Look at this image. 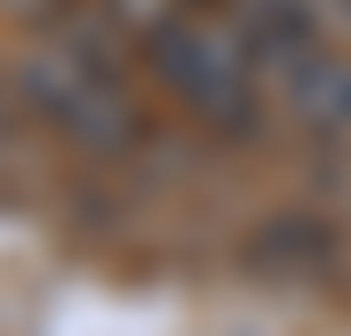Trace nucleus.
Listing matches in <instances>:
<instances>
[{
	"mask_svg": "<svg viewBox=\"0 0 351 336\" xmlns=\"http://www.w3.org/2000/svg\"><path fill=\"white\" fill-rule=\"evenodd\" d=\"M23 105L82 157H120L135 142V105L97 38H53L23 60Z\"/></svg>",
	"mask_w": 351,
	"mask_h": 336,
	"instance_id": "f257e3e1",
	"label": "nucleus"
},
{
	"mask_svg": "<svg viewBox=\"0 0 351 336\" xmlns=\"http://www.w3.org/2000/svg\"><path fill=\"white\" fill-rule=\"evenodd\" d=\"M149 67L157 82L210 128L239 134L254 120V90H262V53L232 15H180L149 38Z\"/></svg>",
	"mask_w": 351,
	"mask_h": 336,
	"instance_id": "f03ea898",
	"label": "nucleus"
},
{
	"mask_svg": "<svg viewBox=\"0 0 351 336\" xmlns=\"http://www.w3.org/2000/svg\"><path fill=\"white\" fill-rule=\"evenodd\" d=\"M262 67H277V97L291 105V120L322 142H351V60L329 53L322 38L299 45H269Z\"/></svg>",
	"mask_w": 351,
	"mask_h": 336,
	"instance_id": "7ed1b4c3",
	"label": "nucleus"
},
{
	"mask_svg": "<svg viewBox=\"0 0 351 336\" xmlns=\"http://www.w3.org/2000/svg\"><path fill=\"white\" fill-rule=\"evenodd\" d=\"M254 262H277V269H291V276H314V269H329V254H337V239L329 232H314L306 217H277L254 247H247Z\"/></svg>",
	"mask_w": 351,
	"mask_h": 336,
	"instance_id": "20e7f679",
	"label": "nucleus"
},
{
	"mask_svg": "<svg viewBox=\"0 0 351 336\" xmlns=\"http://www.w3.org/2000/svg\"><path fill=\"white\" fill-rule=\"evenodd\" d=\"M105 15L128 38H157L165 23H180V0H105Z\"/></svg>",
	"mask_w": 351,
	"mask_h": 336,
	"instance_id": "39448f33",
	"label": "nucleus"
},
{
	"mask_svg": "<svg viewBox=\"0 0 351 336\" xmlns=\"http://www.w3.org/2000/svg\"><path fill=\"white\" fill-rule=\"evenodd\" d=\"M53 8H60V0H0V15H23V23H30V15H53Z\"/></svg>",
	"mask_w": 351,
	"mask_h": 336,
	"instance_id": "423d86ee",
	"label": "nucleus"
}]
</instances>
